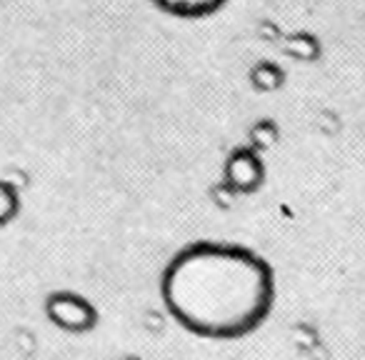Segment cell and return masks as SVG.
<instances>
[{
  "instance_id": "obj_1",
  "label": "cell",
  "mask_w": 365,
  "mask_h": 360,
  "mask_svg": "<svg viewBox=\"0 0 365 360\" xmlns=\"http://www.w3.org/2000/svg\"><path fill=\"white\" fill-rule=\"evenodd\" d=\"M160 295L188 333L238 340L265 323L275 303L268 260L233 243H193L163 270Z\"/></svg>"
},
{
  "instance_id": "obj_2",
  "label": "cell",
  "mask_w": 365,
  "mask_h": 360,
  "mask_svg": "<svg viewBox=\"0 0 365 360\" xmlns=\"http://www.w3.org/2000/svg\"><path fill=\"white\" fill-rule=\"evenodd\" d=\"M48 318L58 325V328L68 330V333H86L96 325L98 313L83 295L76 293H56L48 298Z\"/></svg>"
},
{
  "instance_id": "obj_3",
  "label": "cell",
  "mask_w": 365,
  "mask_h": 360,
  "mask_svg": "<svg viewBox=\"0 0 365 360\" xmlns=\"http://www.w3.org/2000/svg\"><path fill=\"white\" fill-rule=\"evenodd\" d=\"M225 178H228V185L238 193H253L255 188H260L265 178L263 160L255 150H235L230 155L228 165H225Z\"/></svg>"
},
{
  "instance_id": "obj_4",
  "label": "cell",
  "mask_w": 365,
  "mask_h": 360,
  "mask_svg": "<svg viewBox=\"0 0 365 360\" xmlns=\"http://www.w3.org/2000/svg\"><path fill=\"white\" fill-rule=\"evenodd\" d=\"M160 11L178 18H203L220 11L228 0H153Z\"/></svg>"
},
{
  "instance_id": "obj_5",
  "label": "cell",
  "mask_w": 365,
  "mask_h": 360,
  "mask_svg": "<svg viewBox=\"0 0 365 360\" xmlns=\"http://www.w3.org/2000/svg\"><path fill=\"white\" fill-rule=\"evenodd\" d=\"M285 51L293 58H298V61H315L320 56V43L313 36H308V33H298V36H293L288 41Z\"/></svg>"
},
{
  "instance_id": "obj_6",
  "label": "cell",
  "mask_w": 365,
  "mask_h": 360,
  "mask_svg": "<svg viewBox=\"0 0 365 360\" xmlns=\"http://www.w3.org/2000/svg\"><path fill=\"white\" fill-rule=\"evenodd\" d=\"M21 210V200H18V190L11 183L0 180V225L11 223Z\"/></svg>"
},
{
  "instance_id": "obj_7",
  "label": "cell",
  "mask_w": 365,
  "mask_h": 360,
  "mask_svg": "<svg viewBox=\"0 0 365 360\" xmlns=\"http://www.w3.org/2000/svg\"><path fill=\"white\" fill-rule=\"evenodd\" d=\"M283 71L278 66H273V63H263V66H258L253 71V83L260 91H275V88L283 86Z\"/></svg>"
},
{
  "instance_id": "obj_8",
  "label": "cell",
  "mask_w": 365,
  "mask_h": 360,
  "mask_svg": "<svg viewBox=\"0 0 365 360\" xmlns=\"http://www.w3.org/2000/svg\"><path fill=\"white\" fill-rule=\"evenodd\" d=\"M255 135L258 138H263V145H270V143L275 140V135H278V130H275V125L273 123H260L258 128H255Z\"/></svg>"
}]
</instances>
